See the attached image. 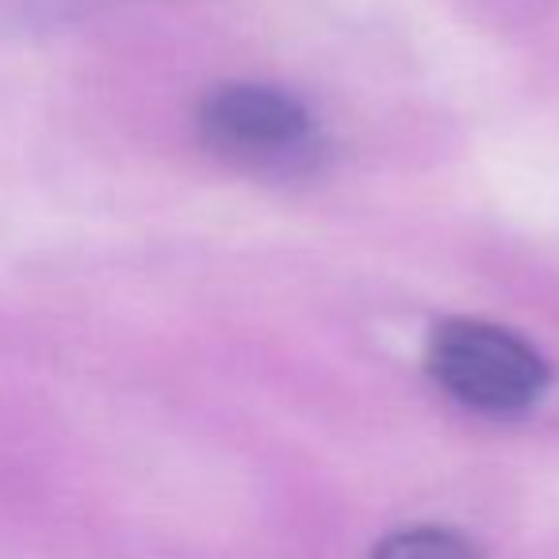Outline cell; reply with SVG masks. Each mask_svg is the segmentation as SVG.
I'll use <instances>...</instances> for the list:
<instances>
[{
  "mask_svg": "<svg viewBox=\"0 0 559 559\" xmlns=\"http://www.w3.org/2000/svg\"><path fill=\"white\" fill-rule=\"evenodd\" d=\"M426 365L456 403L495 418L533 411L551 380L525 337L479 319L441 322L429 337Z\"/></svg>",
  "mask_w": 559,
  "mask_h": 559,
  "instance_id": "6da1fadb",
  "label": "cell"
},
{
  "mask_svg": "<svg viewBox=\"0 0 559 559\" xmlns=\"http://www.w3.org/2000/svg\"><path fill=\"white\" fill-rule=\"evenodd\" d=\"M372 559H483L472 540H464L452 528L418 525V528H399V533L383 536L376 544Z\"/></svg>",
  "mask_w": 559,
  "mask_h": 559,
  "instance_id": "3957f363",
  "label": "cell"
},
{
  "mask_svg": "<svg viewBox=\"0 0 559 559\" xmlns=\"http://www.w3.org/2000/svg\"><path fill=\"white\" fill-rule=\"evenodd\" d=\"M200 139L223 162L249 173H304L322 157L314 116L276 85H218L195 111Z\"/></svg>",
  "mask_w": 559,
  "mask_h": 559,
  "instance_id": "7a4b0ae2",
  "label": "cell"
}]
</instances>
